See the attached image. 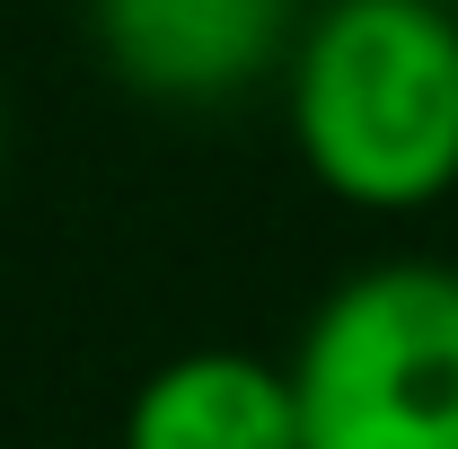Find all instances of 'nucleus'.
Wrapping results in <instances>:
<instances>
[{
	"label": "nucleus",
	"instance_id": "obj_1",
	"mask_svg": "<svg viewBox=\"0 0 458 449\" xmlns=\"http://www.w3.org/2000/svg\"><path fill=\"white\" fill-rule=\"evenodd\" d=\"M291 150L352 212L458 194V18L441 0H327L291 36Z\"/></svg>",
	"mask_w": 458,
	"mask_h": 449
},
{
	"label": "nucleus",
	"instance_id": "obj_2",
	"mask_svg": "<svg viewBox=\"0 0 458 449\" xmlns=\"http://www.w3.org/2000/svg\"><path fill=\"white\" fill-rule=\"evenodd\" d=\"M283 370L300 449H458V274L397 256L335 282Z\"/></svg>",
	"mask_w": 458,
	"mask_h": 449
},
{
	"label": "nucleus",
	"instance_id": "obj_3",
	"mask_svg": "<svg viewBox=\"0 0 458 449\" xmlns=\"http://www.w3.org/2000/svg\"><path fill=\"white\" fill-rule=\"evenodd\" d=\"M89 36L123 89L221 106L291 62V0H89Z\"/></svg>",
	"mask_w": 458,
	"mask_h": 449
},
{
	"label": "nucleus",
	"instance_id": "obj_4",
	"mask_svg": "<svg viewBox=\"0 0 458 449\" xmlns=\"http://www.w3.org/2000/svg\"><path fill=\"white\" fill-rule=\"evenodd\" d=\"M123 449H300V396L283 361L256 352H176L123 405Z\"/></svg>",
	"mask_w": 458,
	"mask_h": 449
}]
</instances>
